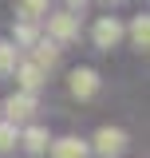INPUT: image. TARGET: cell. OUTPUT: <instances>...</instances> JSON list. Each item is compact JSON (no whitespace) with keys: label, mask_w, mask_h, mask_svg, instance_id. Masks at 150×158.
Wrapping results in <instances>:
<instances>
[{"label":"cell","mask_w":150,"mask_h":158,"mask_svg":"<svg viewBox=\"0 0 150 158\" xmlns=\"http://www.w3.org/2000/svg\"><path fill=\"white\" fill-rule=\"evenodd\" d=\"M95 150L103 158H119L123 150H127V135L119 131V127H103L99 135H95Z\"/></svg>","instance_id":"cell-1"},{"label":"cell","mask_w":150,"mask_h":158,"mask_svg":"<svg viewBox=\"0 0 150 158\" xmlns=\"http://www.w3.org/2000/svg\"><path fill=\"white\" fill-rule=\"evenodd\" d=\"M119 40H123V24L115 16H103L95 24V48H115Z\"/></svg>","instance_id":"cell-2"},{"label":"cell","mask_w":150,"mask_h":158,"mask_svg":"<svg viewBox=\"0 0 150 158\" xmlns=\"http://www.w3.org/2000/svg\"><path fill=\"white\" fill-rule=\"evenodd\" d=\"M95 91H99V75H95L91 67L71 71V95H75V99H91Z\"/></svg>","instance_id":"cell-3"},{"label":"cell","mask_w":150,"mask_h":158,"mask_svg":"<svg viewBox=\"0 0 150 158\" xmlns=\"http://www.w3.org/2000/svg\"><path fill=\"white\" fill-rule=\"evenodd\" d=\"M4 111H8L12 123H24V118L36 111V95H32V91H20V95H12L8 103H4Z\"/></svg>","instance_id":"cell-4"},{"label":"cell","mask_w":150,"mask_h":158,"mask_svg":"<svg viewBox=\"0 0 150 158\" xmlns=\"http://www.w3.org/2000/svg\"><path fill=\"white\" fill-rule=\"evenodd\" d=\"M48 32H52L56 40H75L79 28H75V16H71V12H59V16L48 20Z\"/></svg>","instance_id":"cell-5"},{"label":"cell","mask_w":150,"mask_h":158,"mask_svg":"<svg viewBox=\"0 0 150 158\" xmlns=\"http://www.w3.org/2000/svg\"><path fill=\"white\" fill-rule=\"evenodd\" d=\"M12 75L20 79V87L24 91H36L40 83H44V67H36V63H16V71Z\"/></svg>","instance_id":"cell-6"},{"label":"cell","mask_w":150,"mask_h":158,"mask_svg":"<svg viewBox=\"0 0 150 158\" xmlns=\"http://www.w3.org/2000/svg\"><path fill=\"white\" fill-rule=\"evenodd\" d=\"M52 158H87V146H83L79 138H59Z\"/></svg>","instance_id":"cell-7"},{"label":"cell","mask_w":150,"mask_h":158,"mask_svg":"<svg viewBox=\"0 0 150 158\" xmlns=\"http://www.w3.org/2000/svg\"><path fill=\"white\" fill-rule=\"evenodd\" d=\"M24 146H28V154H44L48 150V131L44 127H28L24 131Z\"/></svg>","instance_id":"cell-8"},{"label":"cell","mask_w":150,"mask_h":158,"mask_svg":"<svg viewBox=\"0 0 150 158\" xmlns=\"http://www.w3.org/2000/svg\"><path fill=\"white\" fill-rule=\"evenodd\" d=\"M56 59H59V52L48 44V40H40V44H36V67H52Z\"/></svg>","instance_id":"cell-9"},{"label":"cell","mask_w":150,"mask_h":158,"mask_svg":"<svg viewBox=\"0 0 150 158\" xmlns=\"http://www.w3.org/2000/svg\"><path fill=\"white\" fill-rule=\"evenodd\" d=\"M44 8H48V0H20V16L28 20V24L44 16Z\"/></svg>","instance_id":"cell-10"},{"label":"cell","mask_w":150,"mask_h":158,"mask_svg":"<svg viewBox=\"0 0 150 158\" xmlns=\"http://www.w3.org/2000/svg\"><path fill=\"white\" fill-rule=\"evenodd\" d=\"M12 71H16V48L0 44V75H12Z\"/></svg>","instance_id":"cell-11"},{"label":"cell","mask_w":150,"mask_h":158,"mask_svg":"<svg viewBox=\"0 0 150 158\" xmlns=\"http://www.w3.org/2000/svg\"><path fill=\"white\" fill-rule=\"evenodd\" d=\"M131 36H134L138 48H146V40H150V20H146V16H138V20L131 24Z\"/></svg>","instance_id":"cell-12"},{"label":"cell","mask_w":150,"mask_h":158,"mask_svg":"<svg viewBox=\"0 0 150 158\" xmlns=\"http://www.w3.org/2000/svg\"><path fill=\"white\" fill-rule=\"evenodd\" d=\"M16 146V123H0V150Z\"/></svg>","instance_id":"cell-13"},{"label":"cell","mask_w":150,"mask_h":158,"mask_svg":"<svg viewBox=\"0 0 150 158\" xmlns=\"http://www.w3.org/2000/svg\"><path fill=\"white\" fill-rule=\"evenodd\" d=\"M16 40H20V44H32V40H36V28H32V24H20V28H16Z\"/></svg>","instance_id":"cell-14"},{"label":"cell","mask_w":150,"mask_h":158,"mask_svg":"<svg viewBox=\"0 0 150 158\" xmlns=\"http://www.w3.org/2000/svg\"><path fill=\"white\" fill-rule=\"evenodd\" d=\"M67 4H71V8H83V4H87V0H67Z\"/></svg>","instance_id":"cell-15"}]
</instances>
